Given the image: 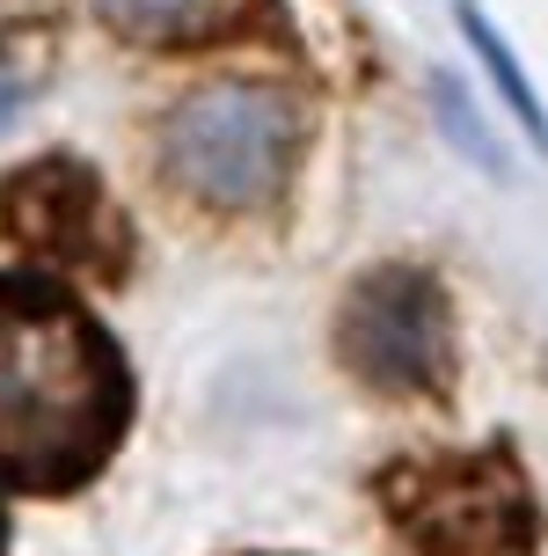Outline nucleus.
<instances>
[{
  "mask_svg": "<svg viewBox=\"0 0 548 556\" xmlns=\"http://www.w3.org/2000/svg\"><path fill=\"white\" fill-rule=\"evenodd\" d=\"M132 403L103 315L44 264H0V491H88L132 432Z\"/></svg>",
  "mask_w": 548,
  "mask_h": 556,
  "instance_id": "obj_1",
  "label": "nucleus"
},
{
  "mask_svg": "<svg viewBox=\"0 0 548 556\" xmlns=\"http://www.w3.org/2000/svg\"><path fill=\"white\" fill-rule=\"evenodd\" d=\"M381 520L417 556H534L541 549V498L526 483L512 440L454 446V454H403L373 476Z\"/></svg>",
  "mask_w": 548,
  "mask_h": 556,
  "instance_id": "obj_2",
  "label": "nucleus"
},
{
  "mask_svg": "<svg viewBox=\"0 0 548 556\" xmlns=\"http://www.w3.org/2000/svg\"><path fill=\"white\" fill-rule=\"evenodd\" d=\"M307 139V111L278 81H205L162 117V168L213 213L278 205Z\"/></svg>",
  "mask_w": 548,
  "mask_h": 556,
  "instance_id": "obj_3",
  "label": "nucleus"
},
{
  "mask_svg": "<svg viewBox=\"0 0 548 556\" xmlns=\"http://www.w3.org/2000/svg\"><path fill=\"white\" fill-rule=\"evenodd\" d=\"M0 235L59 278L125 286L132 278V220L81 154H37L0 184Z\"/></svg>",
  "mask_w": 548,
  "mask_h": 556,
  "instance_id": "obj_4",
  "label": "nucleus"
},
{
  "mask_svg": "<svg viewBox=\"0 0 548 556\" xmlns=\"http://www.w3.org/2000/svg\"><path fill=\"white\" fill-rule=\"evenodd\" d=\"M336 359L387 395L454 389V307L424 264H381L336 307Z\"/></svg>",
  "mask_w": 548,
  "mask_h": 556,
  "instance_id": "obj_5",
  "label": "nucleus"
},
{
  "mask_svg": "<svg viewBox=\"0 0 548 556\" xmlns=\"http://www.w3.org/2000/svg\"><path fill=\"white\" fill-rule=\"evenodd\" d=\"M88 8L132 45H213L271 15V0H88Z\"/></svg>",
  "mask_w": 548,
  "mask_h": 556,
  "instance_id": "obj_6",
  "label": "nucleus"
},
{
  "mask_svg": "<svg viewBox=\"0 0 548 556\" xmlns=\"http://www.w3.org/2000/svg\"><path fill=\"white\" fill-rule=\"evenodd\" d=\"M461 29H468V45H475V59L490 66V81H497V96H505V111L526 125V139H541V154H548V111H541V96L526 88V74H520V59H512V45L497 37V23L475 8V0H461Z\"/></svg>",
  "mask_w": 548,
  "mask_h": 556,
  "instance_id": "obj_7",
  "label": "nucleus"
},
{
  "mask_svg": "<svg viewBox=\"0 0 548 556\" xmlns=\"http://www.w3.org/2000/svg\"><path fill=\"white\" fill-rule=\"evenodd\" d=\"M0 556H8V505H0Z\"/></svg>",
  "mask_w": 548,
  "mask_h": 556,
  "instance_id": "obj_8",
  "label": "nucleus"
}]
</instances>
